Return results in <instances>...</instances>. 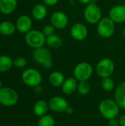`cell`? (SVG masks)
<instances>
[{
    "label": "cell",
    "mask_w": 125,
    "mask_h": 126,
    "mask_svg": "<svg viewBox=\"0 0 125 126\" xmlns=\"http://www.w3.org/2000/svg\"><path fill=\"white\" fill-rule=\"evenodd\" d=\"M100 114L107 120L116 118L120 111V107L114 100L105 99L102 100L98 106Z\"/></svg>",
    "instance_id": "cell-1"
},
{
    "label": "cell",
    "mask_w": 125,
    "mask_h": 126,
    "mask_svg": "<svg viewBox=\"0 0 125 126\" xmlns=\"http://www.w3.org/2000/svg\"><path fill=\"white\" fill-rule=\"evenodd\" d=\"M32 57L37 63L45 69H51L53 66L52 54L50 51L44 47L35 49L32 52Z\"/></svg>",
    "instance_id": "cell-2"
},
{
    "label": "cell",
    "mask_w": 125,
    "mask_h": 126,
    "mask_svg": "<svg viewBox=\"0 0 125 126\" xmlns=\"http://www.w3.org/2000/svg\"><path fill=\"white\" fill-rule=\"evenodd\" d=\"M24 40L29 47L35 49L44 46L46 44V37L43 35L42 31L31 30L25 34Z\"/></svg>",
    "instance_id": "cell-3"
},
{
    "label": "cell",
    "mask_w": 125,
    "mask_h": 126,
    "mask_svg": "<svg viewBox=\"0 0 125 126\" xmlns=\"http://www.w3.org/2000/svg\"><path fill=\"white\" fill-rule=\"evenodd\" d=\"M94 68L88 62H80L77 63L74 69V77L78 82L88 81L92 76Z\"/></svg>",
    "instance_id": "cell-4"
},
{
    "label": "cell",
    "mask_w": 125,
    "mask_h": 126,
    "mask_svg": "<svg viewBox=\"0 0 125 126\" xmlns=\"http://www.w3.org/2000/svg\"><path fill=\"white\" fill-rule=\"evenodd\" d=\"M102 10L101 8L94 1L87 4L84 10V18L85 21L91 24H98L102 19Z\"/></svg>",
    "instance_id": "cell-5"
},
{
    "label": "cell",
    "mask_w": 125,
    "mask_h": 126,
    "mask_svg": "<svg viewBox=\"0 0 125 126\" xmlns=\"http://www.w3.org/2000/svg\"><path fill=\"white\" fill-rule=\"evenodd\" d=\"M21 79L25 85L30 87H35L41 83L43 78L38 70L34 68H29L23 72Z\"/></svg>",
    "instance_id": "cell-6"
},
{
    "label": "cell",
    "mask_w": 125,
    "mask_h": 126,
    "mask_svg": "<svg viewBox=\"0 0 125 126\" xmlns=\"http://www.w3.org/2000/svg\"><path fill=\"white\" fill-rule=\"evenodd\" d=\"M115 70V64L113 60L109 58L101 59L97 64L96 72L101 78L111 77Z\"/></svg>",
    "instance_id": "cell-7"
},
{
    "label": "cell",
    "mask_w": 125,
    "mask_h": 126,
    "mask_svg": "<svg viewBox=\"0 0 125 126\" xmlns=\"http://www.w3.org/2000/svg\"><path fill=\"white\" fill-rule=\"evenodd\" d=\"M115 23L109 18L104 17L97 24V33L103 38H109L113 36L115 32Z\"/></svg>",
    "instance_id": "cell-8"
},
{
    "label": "cell",
    "mask_w": 125,
    "mask_h": 126,
    "mask_svg": "<svg viewBox=\"0 0 125 126\" xmlns=\"http://www.w3.org/2000/svg\"><path fill=\"white\" fill-rule=\"evenodd\" d=\"M17 92L12 88L4 87L0 89V103L4 106H13L18 102Z\"/></svg>",
    "instance_id": "cell-9"
},
{
    "label": "cell",
    "mask_w": 125,
    "mask_h": 126,
    "mask_svg": "<svg viewBox=\"0 0 125 126\" xmlns=\"http://www.w3.org/2000/svg\"><path fill=\"white\" fill-rule=\"evenodd\" d=\"M49 109L56 113H64L69 106V102L60 96H54L49 101Z\"/></svg>",
    "instance_id": "cell-10"
},
{
    "label": "cell",
    "mask_w": 125,
    "mask_h": 126,
    "mask_svg": "<svg viewBox=\"0 0 125 126\" xmlns=\"http://www.w3.org/2000/svg\"><path fill=\"white\" fill-rule=\"evenodd\" d=\"M50 23L55 29L62 30L68 26L69 18L63 11H55L50 17Z\"/></svg>",
    "instance_id": "cell-11"
},
{
    "label": "cell",
    "mask_w": 125,
    "mask_h": 126,
    "mask_svg": "<svg viewBox=\"0 0 125 126\" xmlns=\"http://www.w3.org/2000/svg\"><path fill=\"white\" fill-rule=\"evenodd\" d=\"M70 34L74 40L81 41L87 38L88 35V30L85 24L82 23H75L71 27Z\"/></svg>",
    "instance_id": "cell-12"
},
{
    "label": "cell",
    "mask_w": 125,
    "mask_h": 126,
    "mask_svg": "<svg viewBox=\"0 0 125 126\" xmlns=\"http://www.w3.org/2000/svg\"><path fill=\"white\" fill-rule=\"evenodd\" d=\"M108 17L116 24L125 21V5L118 4L113 6L109 11Z\"/></svg>",
    "instance_id": "cell-13"
},
{
    "label": "cell",
    "mask_w": 125,
    "mask_h": 126,
    "mask_svg": "<svg viewBox=\"0 0 125 126\" xmlns=\"http://www.w3.org/2000/svg\"><path fill=\"white\" fill-rule=\"evenodd\" d=\"M16 30L21 33H27L32 30V20L27 15H22L19 16L15 23Z\"/></svg>",
    "instance_id": "cell-14"
},
{
    "label": "cell",
    "mask_w": 125,
    "mask_h": 126,
    "mask_svg": "<svg viewBox=\"0 0 125 126\" xmlns=\"http://www.w3.org/2000/svg\"><path fill=\"white\" fill-rule=\"evenodd\" d=\"M78 81L74 77H70L65 79L61 88L62 91L65 94L70 95L74 94L77 90Z\"/></svg>",
    "instance_id": "cell-15"
},
{
    "label": "cell",
    "mask_w": 125,
    "mask_h": 126,
    "mask_svg": "<svg viewBox=\"0 0 125 126\" xmlns=\"http://www.w3.org/2000/svg\"><path fill=\"white\" fill-rule=\"evenodd\" d=\"M48 14V10L46 5L44 4H35L32 10V16L34 19L37 21L43 20Z\"/></svg>",
    "instance_id": "cell-16"
},
{
    "label": "cell",
    "mask_w": 125,
    "mask_h": 126,
    "mask_svg": "<svg viewBox=\"0 0 125 126\" xmlns=\"http://www.w3.org/2000/svg\"><path fill=\"white\" fill-rule=\"evenodd\" d=\"M115 100L120 107L125 110V82L121 83L115 90Z\"/></svg>",
    "instance_id": "cell-17"
},
{
    "label": "cell",
    "mask_w": 125,
    "mask_h": 126,
    "mask_svg": "<svg viewBox=\"0 0 125 126\" xmlns=\"http://www.w3.org/2000/svg\"><path fill=\"white\" fill-rule=\"evenodd\" d=\"M17 0H0V12L4 15L11 14L16 9Z\"/></svg>",
    "instance_id": "cell-18"
},
{
    "label": "cell",
    "mask_w": 125,
    "mask_h": 126,
    "mask_svg": "<svg viewBox=\"0 0 125 126\" xmlns=\"http://www.w3.org/2000/svg\"><path fill=\"white\" fill-rule=\"evenodd\" d=\"M49 109V103H47L44 100H38L33 106V112L35 115L37 117H42L46 114L48 110Z\"/></svg>",
    "instance_id": "cell-19"
},
{
    "label": "cell",
    "mask_w": 125,
    "mask_h": 126,
    "mask_svg": "<svg viewBox=\"0 0 125 126\" xmlns=\"http://www.w3.org/2000/svg\"><path fill=\"white\" fill-rule=\"evenodd\" d=\"M49 80V83L53 87L58 88V87L62 86V85L65 80V77L61 72L55 71L50 74Z\"/></svg>",
    "instance_id": "cell-20"
},
{
    "label": "cell",
    "mask_w": 125,
    "mask_h": 126,
    "mask_svg": "<svg viewBox=\"0 0 125 126\" xmlns=\"http://www.w3.org/2000/svg\"><path fill=\"white\" fill-rule=\"evenodd\" d=\"M46 44L51 49H57L63 45L62 38L57 34H53L50 36L46 37Z\"/></svg>",
    "instance_id": "cell-21"
},
{
    "label": "cell",
    "mask_w": 125,
    "mask_h": 126,
    "mask_svg": "<svg viewBox=\"0 0 125 126\" xmlns=\"http://www.w3.org/2000/svg\"><path fill=\"white\" fill-rule=\"evenodd\" d=\"M15 25L9 21H4L0 23V33L3 35H11L15 31Z\"/></svg>",
    "instance_id": "cell-22"
},
{
    "label": "cell",
    "mask_w": 125,
    "mask_h": 126,
    "mask_svg": "<svg viewBox=\"0 0 125 126\" xmlns=\"http://www.w3.org/2000/svg\"><path fill=\"white\" fill-rule=\"evenodd\" d=\"M13 60L7 55L0 56V72H6L9 71L13 66Z\"/></svg>",
    "instance_id": "cell-23"
},
{
    "label": "cell",
    "mask_w": 125,
    "mask_h": 126,
    "mask_svg": "<svg viewBox=\"0 0 125 126\" xmlns=\"http://www.w3.org/2000/svg\"><path fill=\"white\" fill-rule=\"evenodd\" d=\"M55 118L48 114H45L40 117L38 126H55Z\"/></svg>",
    "instance_id": "cell-24"
},
{
    "label": "cell",
    "mask_w": 125,
    "mask_h": 126,
    "mask_svg": "<svg viewBox=\"0 0 125 126\" xmlns=\"http://www.w3.org/2000/svg\"><path fill=\"white\" fill-rule=\"evenodd\" d=\"M115 86L114 80L111 78V77H108L105 78H102L101 81V87L105 92H111Z\"/></svg>",
    "instance_id": "cell-25"
},
{
    "label": "cell",
    "mask_w": 125,
    "mask_h": 126,
    "mask_svg": "<svg viewBox=\"0 0 125 126\" xmlns=\"http://www.w3.org/2000/svg\"><path fill=\"white\" fill-rule=\"evenodd\" d=\"M91 90V86L88 81H80L78 82L77 86V92L80 95H87Z\"/></svg>",
    "instance_id": "cell-26"
},
{
    "label": "cell",
    "mask_w": 125,
    "mask_h": 126,
    "mask_svg": "<svg viewBox=\"0 0 125 126\" xmlns=\"http://www.w3.org/2000/svg\"><path fill=\"white\" fill-rule=\"evenodd\" d=\"M13 66L17 67V68H24L27 66V61L24 57H17L15 58L13 61Z\"/></svg>",
    "instance_id": "cell-27"
},
{
    "label": "cell",
    "mask_w": 125,
    "mask_h": 126,
    "mask_svg": "<svg viewBox=\"0 0 125 126\" xmlns=\"http://www.w3.org/2000/svg\"><path fill=\"white\" fill-rule=\"evenodd\" d=\"M55 28L51 24L45 25L42 29V32L43 33V35L46 37H48V36H50V35L55 34Z\"/></svg>",
    "instance_id": "cell-28"
},
{
    "label": "cell",
    "mask_w": 125,
    "mask_h": 126,
    "mask_svg": "<svg viewBox=\"0 0 125 126\" xmlns=\"http://www.w3.org/2000/svg\"><path fill=\"white\" fill-rule=\"evenodd\" d=\"M43 3L46 6H54L55 4H57L59 1V0H43Z\"/></svg>",
    "instance_id": "cell-29"
},
{
    "label": "cell",
    "mask_w": 125,
    "mask_h": 126,
    "mask_svg": "<svg viewBox=\"0 0 125 126\" xmlns=\"http://www.w3.org/2000/svg\"><path fill=\"white\" fill-rule=\"evenodd\" d=\"M108 126H120L119 120L116 118H113L108 120Z\"/></svg>",
    "instance_id": "cell-30"
},
{
    "label": "cell",
    "mask_w": 125,
    "mask_h": 126,
    "mask_svg": "<svg viewBox=\"0 0 125 126\" xmlns=\"http://www.w3.org/2000/svg\"><path fill=\"white\" fill-rule=\"evenodd\" d=\"M119 122L120 126H125V114H123L119 117Z\"/></svg>",
    "instance_id": "cell-31"
},
{
    "label": "cell",
    "mask_w": 125,
    "mask_h": 126,
    "mask_svg": "<svg viewBox=\"0 0 125 126\" xmlns=\"http://www.w3.org/2000/svg\"><path fill=\"white\" fill-rule=\"evenodd\" d=\"M34 88H35V91L36 93L41 94V93L43 92V88H42L40 85H39V86H35V87H34Z\"/></svg>",
    "instance_id": "cell-32"
},
{
    "label": "cell",
    "mask_w": 125,
    "mask_h": 126,
    "mask_svg": "<svg viewBox=\"0 0 125 126\" xmlns=\"http://www.w3.org/2000/svg\"><path fill=\"white\" fill-rule=\"evenodd\" d=\"M77 1H78L79 2H80L81 4H85V5L90 4L91 2L93 1L92 0H77Z\"/></svg>",
    "instance_id": "cell-33"
},
{
    "label": "cell",
    "mask_w": 125,
    "mask_h": 126,
    "mask_svg": "<svg viewBox=\"0 0 125 126\" xmlns=\"http://www.w3.org/2000/svg\"><path fill=\"white\" fill-rule=\"evenodd\" d=\"M73 112H74V109H73V108H72V107H71V106H69L68 107V109H66V114H71Z\"/></svg>",
    "instance_id": "cell-34"
},
{
    "label": "cell",
    "mask_w": 125,
    "mask_h": 126,
    "mask_svg": "<svg viewBox=\"0 0 125 126\" xmlns=\"http://www.w3.org/2000/svg\"><path fill=\"white\" fill-rule=\"evenodd\" d=\"M123 35H124V36L125 37V27L124 28V30H123Z\"/></svg>",
    "instance_id": "cell-35"
},
{
    "label": "cell",
    "mask_w": 125,
    "mask_h": 126,
    "mask_svg": "<svg viewBox=\"0 0 125 126\" xmlns=\"http://www.w3.org/2000/svg\"><path fill=\"white\" fill-rule=\"evenodd\" d=\"M1 89V80H0V89Z\"/></svg>",
    "instance_id": "cell-36"
},
{
    "label": "cell",
    "mask_w": 125,
    "mask_h": 126,
    "mask_svg": "<svg viewBox=\"0 0 125 126\" xmlns=\"http://www.w3.org/2000/svg\"><path fill=\"white\" fill-rule=\"evenodd\" d=\"M30 126V125H25V126Z\"/></svg>",
    "instance_id": "cell-37"
}]
</instances>
